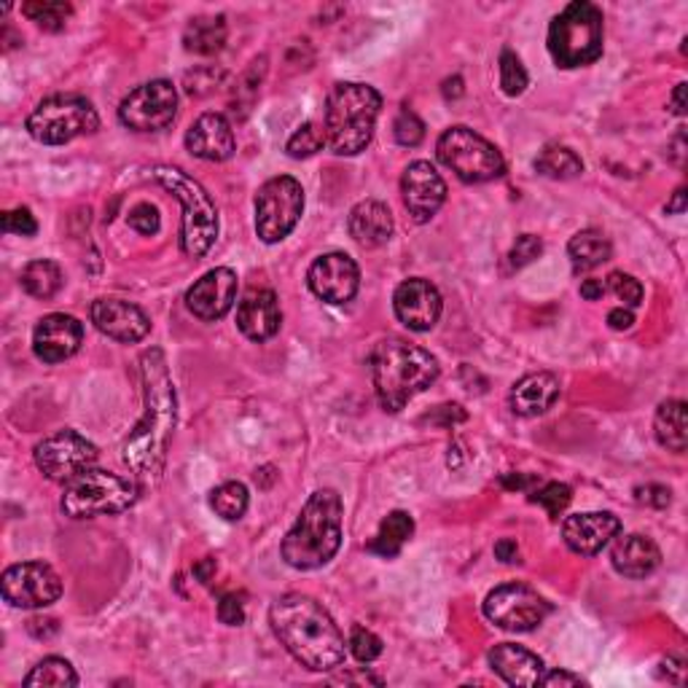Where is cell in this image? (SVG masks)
<instances>
[{"label": "cell", "instance_id": "bcb514c9", "mask_svg": "<svg viewBox=\"0 0 688 688\" xmlns=\"http://www.w3.org/2000/svg\"><path fill=\"white\" fill-rule=\"evenodd\" d=\"M127 221H130V226L135 229L137 234H146V237L157 234L159 232V223H162V221H159V210L153 208V205H148V202L135 205V208L130 210Z\"/></svg>", "mask_w": 688, "mask_h": 688}, {"label": "cell", "instance_id": "ba28073f", "mask_svg": "<svg viewBox=\"0 0 688 688\" xmlns=\"http://www.w3.org/2000/svg\"><path fill=\"white\" fill-rule=\"evenodd\" d=\"M137 481L124 479L113 471L91 468L65 484L62 512L71 519H91V516L124 514L135 506Z\"/></svg>", "mask_w": 688, "mask_h": 688}, {"label": "cell", "instance_id": "e0dca14e", "mask_svg": "<svg viewBox=\"0 0 688 688\" xmlns=\"http://www.w3.org/2000/svg\"><path fill=\"white\" fill-rule=\"evenodd\" d=\"M401 197L417 223H428L446 199V183L430 162H411L401 177Z\"/></svg>", "mask_w": 688, "mask_h": 688}, {"label": "cell", "instance_id": "7c38bea8", "mask_svg": "<svg viewBox=\"0 0 688 688\" xmlns=\"http://www.w3.org/2000/svg\"><path fill=\"white\" fill-rule=\"evenodd\" d=\"M33 460H36L38 471H41L49 481L57 484H71L73 479L91 471L100 460V452L91 444L89 439H84L76 430L65 428L57 430V433L46 435L44 441H38L36 450H33Z\"/></svg>", "mask_w": 688, "mask_h": 688}, {"label": "cell", "instance_id": "f907efd6", "mask_svg": "<svg viewBox=\"0 0 688 688\" xmlns=\"http://www.w3.org/2000/svg\"><path fill=\"white\" fill-rule=\"evenodd\" d=\"M587 680L581 678V675H573V673H565V669H557V673H549L541 678V686H583Z\"/></svg>", "mask_w": 688, "mask_h": 688}, {"label": "cell", "instance_id": "680465c9", "mask_svg": "<svg viewBox=\"0 0 688 688\" xmlns=\"http://www.w3.org/2000/svg\"><path fill=\"white\" fill-rule=\"evenodd\" d=\"M673 113H678V116H684L686 113V84H678L673 91Z\"/></svg>", "mask_w": 688, "mask_h": 688}, {"label": "cell", "instance_id": "8992f818", "mask_svg": "<svg viewBox=\"0 0 688 688\" xmlns=\"http://www.w3.org/2000/svg\"><path fill=\"white\" fill-rule=\"evenodd\" d=\"M153 177L159 186L168 188L172 197L181 202L183 223H181V250L188 258H202L213 248L218 237V210L210 194L199 181H194L188 172L170 164L153 168Z\"/></svg>", "mask_w": 688, "mask_h": 688}, {"label": "cell", "instance_id": "9c48e42d", "mask_svg": "<svg viewBox=\"0 0 688 688\" xmlns=\"http://www.w3.org/2000/svg\"><path fill=\"white\" fill-rule=\"evenodd\" d=\"M100 130V116L86 97L54 95L46 97L27 116V132L44 146H65L82 135Z\"/></svg>", "mask_w": 688, "mask_h": 688}, {"label": "cell", "instance_id": "d6a6232c", "mask_svg": "<svg viewBox=\"0 0 688 688\" xmlns=\"http://www.w3.org/2000/svg\"><path fill=\"white\" fill-rule=\"evenodd\" d=\"M22 288L33 296V299H51L57 291L62 288V269L60 263L49 261V258H36L22 269Z\"/></svg>", "mask_w": 688, "mask_h": 688}, {"label": "cell", "instance_id": "60d3db41", "mask_svg": "<svg viewBox=\"0 0 688 688\" xmlns=\"http://www.w3.org/2000/svg\"><path fill=\"white\" fill-rule=\"evenodd\" d=\"M393 135L401 146L417 148L422 143V137H426V124L420 122V116H417L415 111L401 108L398 119H395V124H393Z\"/></svg>", "mask_w": 688, "mask_h": 688}, {"label": "cell", "instance_id": "f546056e", "mask_svg": "<svg viewBox=\"0 0 688 688\" xmlns=\"http://www.w3.org/2000/svg\"><path fill=\"white\" fill-rule=\"evenodd\" d=\"M226 44V20L223 16H199V20H192L186 25V33H183V46L192 54H218Z\"/></svg>", "mask_w": 688, "mask_h": 688}, {"label": "cell", "instance_id": "db71d44e", "mask_svg": "<svg viewBox=\"0 0 688 688\" xmlns=\"http://www.w3.org/2000/svg\"><path fill=\"white\" fill-rule=\"evenodd\" d=\"M605 283H602V280H583L581 283V296L587 302H598V299H602V296H605Z\"/></svg>", "mask_w": 688, "mask_h": 688}, {"label": "cell", "instance_id": "3957f363", "mask_svg": "<svg viewBox=\"0 0 688 688\" xmlns=\"http://www.w3.org/2000/svg\"><path fill=\"white\" fill-rule=\"evenodd\" d=\"M369 366L377 398L385 411H401L415 395L426 393L441 374L435 355L401 336H388L377 344L371 349Z\"/></svg>", "mask_w": 688, "mask_h": 688}, {"label": "cell", "instance_id": "e575fe53", "mask_svg": "<svg viewBox=\"0 0 688 688\" xmlns=\"http://www.w3.org/2000/svg\"><path fill=\"white\" fill-rule=\"evenodd\" d=\"M248 503L250 495L248 487H245L243 481H226V484L216 487V490L210 492V508L226 521L243 519L245 512H248Z\"/></svg>", "mask_w": 688, "mask_h": 688}, {"label": "cell", "instance_id": "f1b7e54d", "mask_svg": "<svg viewBox=\"0 0 688 688\" xmlns=\"http://www.w3.org/2000/svg\"><path fill=\"white\" fill-rule=\"evenodd\" d=\"M653 430L664 450L684 455L688 446V422H686V401L669 398L659 404L656 417H653Z\"/></svg>", "mask_w": 688, "mask_h": 688}, {"label": "cell", "instance_id": "44dd1931", "mask_svg": "<svg viewBox=\"0 0 688 688\" xmlns=\"http://www.w3.org/2000/svg\"><path fill=\"white\" fill-rule=\"evenodd\" d=\"M91 323L108 340H116L122 344H135L146 340L151 331V320L137 304L124 299H97L89 309Z\"/></svg>", "mask_w": 688, "mask_h": 688}, {"label": "cell", "instance_id": "cb8c5ba5", "mask_svg": "<svg viewBox=\"0 0 688 688\" xmlns=\"http://www.w3.org/2000/svg\"><path fill=\"white\" fill-rule=\"evenodd\" d=\"M283 323V312H280V302L274 291L269 288H254L245 294V299L237 307V329L248 336L250 342H267L272 340Z\"/></svg>", "mask_w": 688, "mask_h": 688}, {"label": "cell", "instance_id": "74e56055", "mask_svg": "<svg viewBox=\"0 0 688 688\" xmlns=\"http://www.w3.org/2000/svg\"><path fill=\"white\" fill-rule=\"evenodd\" d=\"M323 146H325L323 127L315 122H307V124H302L294 135H291V140L285 143V151H288L291 159H309V157H315V153H318Z\"/></svg>", "mask_w": 688, "mask_h": 688}, {"label": "cell", "instance_id": "c3c4849f", "mask_svg": "<svg viewBox=\"0 0 688 688\" xmlns=\"http://www.w3.org/2000/svg\"><path fill=\"white\" fill-rule=\"evenodd\" d=\"M635 497H638V503H646V506L667 508L669 501H673V492L662 484H646L635 490Z\"/></svg>", "mask_w": 688, "mask_h": 688}, {"label": "cell", "instance_id": "f35d334b", "mask_svg": "<svg viewBox=\"0 0 688 688\" xmlns=\"http://www.w3.org/2000/svg\"><path fill=\"white\" fill-rule=\"evenodd\" d=\"M532 503H538L541 508H546V514L552 519H560L565 514V508L570 506L573 501V490L567 484H560V481H546V484L538 487L530 495Z\"/></svg>", "mask_w": 688, "mask_h": 688}, {"label": "cell", "instance_id": "d4e9b609", "mask_svg": "<svg viewBox=\"0 0 688 688\" xmlns=\"http://www.w3.org/2000/svg\"><path fill=\"white\" fill-rule=\"evenodd\" d=\"M490 667L508 686H538L543 678V659L514 643H501L487 653Z\"/></svg>", "mask_w": 688, "mask_h": 688}, {"label": "cell", "instance_id": "7dc6e473", "mask_svg": "<svg viewBox=\"0 0 688 688\" xmlns=\"http://www.w3.org/2000/svg\"><path fill=\"white\" fill-rule=\"evenodd\" d=\"M218 618H221V624H226V627H239V624H245L243 600H239L237 594L221 598V602H218Z\"/></svg>", "mask_w": 688, "mask_h": 688}, {"label": "cell", "instance_id": "d590c367", "mask_svg": "<svg viewBox=\"0 0 688 688\" xmlns=\"http://www.w3.org/2000/svg\"><path fill=\"white\" fill-rule=\"evenodd\" d=\"M22 14L36 22L46 33H60L71 20L73 5L62 3V0H33V3L22 5Z\"/></svg>", "mask_w": 688, "mask_h": 688}, {"label": "cell", "instance_id": "603a6c76", "mask_svg": "<svg viewBox=\"0 0 688 688\" xmlns=\"http://www.w3.org/2000/svg\"><path fill=\"white\" fill-rule=\"evenodd\" d=\"M186 148L205 162H226L237 148L234 130L223 113H202L186 132Z\"/></svg>", "mask_w": 688, "mask_h": 688}, {"label": "cell", "instance_id": "83f0119b", "mask_svg": "<svg viewBox=\"0 0 688 688\" xmlns=\"http://www.w3.org/2000/svg\"><path fill=\"white\" fill-rule=\"evenodd\" d=\"M560 398V380L549 371H532L512 388V409L519 417L546 415Z\"/></svg>", "mask_w": 688, "mask_h": 688}, {"label": "cell", "instance_id": "30bf717a", "mask_svg": "<svg viewBox=\"0 0 688 688\" xmlns=\"http://www.w3.org/2000/svg\"><path fill=\"white\" fill-rule=\"evenodd\" d=\"M435 157L446 170L455 172L463 183H490L506 172L503 153L479 132L463 127H450L435 143Z\"/></svg>", "mask_w": 688, "mask_h": 688}, {"label": "cell", "instance_id": "d6986e66", "mask_svg": "<svg viewBox=\"0 0 688 688\" xmlns=\"http://www.w3.org/2000/svg\"><path fill=\"white\" fill-rule=\"evenodd\" d=\"M395 318L409 331H430L441 318V294L430 280L409 278L395 288L393 296Z\"/></svg>", "mask_w": 688, "mask_h": 688}, {"label": "cell", "instance_id": "6f0895ef", "mask_svg": "<svg viewBox=\"0 0 688 688\" xmlns=\"http://www.w3.org/2000/svg\"><path fill=\"white\" fill-rule=\"evenodd\" d=\"M213 573H216V560L213 557H205L202 562H197V565H194V576H197L202 583H208L210 578H213Z\"/></svg>", "mask_w": 688, "mask_h": 688}, {"label": "cell", "instance_id": "4fadbf2b", "mask_svg": "<svg viewBox=\"0 0 688 688\" xmlns=\"http://www.w3.org/2000/svg\"><path fill=\"white\" fill-rule=\"evenodd\" d=\"M552 605L527 583H503L484 600V616L506 632H530L541 627Z\"/></svg>", "mask_w": 688, "mask_h": 688}, {"label": "cell", "instance_id": "ab89813d", "mask_svg": "<svg viewBox=\"0 0 688 688\" xmlns=\"http://www.w3.org/2000/svg\"><path fill=\"white\" fill-rule=\"evenodd\" d=\"M527 82H530V78H527V71H525V65H521L519 57H516L512 49L503 51L501 54V86H503V91H506L508 97H519L521 91L527 89Z\"/></svg>", "mask_w": 688, "mask_h": 688}, {"label": "cell", "instance_id": "b9f144b4", "mask_svg": "<svg viewBox=\"0 0 688 688\" xmlns=\"http://www.w3.org/2000/svg\"><path fill=\"white\" fill-rule=\"evenodd\" d=\"M349 651H353V656L358 659V662L369 664V662H374V659L382 656V640L377 638L371 629L355 624L353 632H349Z\"/></svg>", "mask_w": 688, "mask_h": 688}, {"label": "cell", "instance_id": "816d5d0a", "mask_svg": "<svg viewBox=\"0 0 688 688\" xmlns=\"http://www.w3.org/2000/svg\"><path fill=\"white\" fill-rule=\"evenodd\" d=\"M495 557L501 562H519V549H516V541L512 538H503V541L495 543Z\"/></svg>", "mask_w": 688, "mask_h": 688}, {"label": "cell", "instance_id": "277c9868", "mask_svg": "<svg viewBox=\"0 0 688 688\" xmlns=\"http://www.w3.org/2000/svg\"><path fill=\"white\" fill-rule=\"evenodd\" d=\"M342 516L344 506L340 492H312L280 546L285 565H291L294 570H318V567L329 565L342 546Z\"/></svg>", "mask_w": 688, "mask_h": 688}, {"label": "cell", "instance_id": "2e32d148", "mask_svg": "<svg viewBox=\"0 0 688 688\" xmlns=\"http://www.w3.org/2000/svg\"><path fill=\"white\" fill-rule=\"evenodd\" d=\"M309 291L329 304H347L355 299L360 285L358 263L347 254H325L315 258L307 272Z\"/></svg>", "mask_w": 688, "mask_h": 688}, {"label": "cell", "instance_id": "8fae6325", "mask_svg": "<svg viewBox=\"0 0 688 688\" xmlns=\"http://www.w3.org/2000/svg\"><path fill=\"white\" fill-rule=\"evenodd\" d=\"M304 213V188L296 177H269L256 194V234L261 243H283Z\"/></svg>", "mask_w": 688, "mask_h": 688}, {"label": "cell", "instance_id": "681fc988", "mask_svg": "<svg viewBox=\"0 0 688 688\" xmlns=\"http://www.w3.org/2000/svg\"><path fill=\"white\" fill-rule=\"evenodd\" d=\"M607 325H611L613 331H629L635 325V315L629 307H616L607 312Z\"/></svg>", "mask_w": 688, "mask_h": 688}, {"label": "cell", "instance_id": "ffe728a7", "mask_svg": "<svg viewBox=\"0 0 688 688\" xmlns=\"http://www.w3.org/2000/svg\"><path fill=\"white\" fill-rule=\"evenodd\" d=\"M84 342V325L73 315L51 312L38 320L33 331V353L44 364H62L73 358Z\"/></svg>", "mask_w": 688, "mask_h": 688}, {"label": "cell", "instance_id": "52a82bcc", "mask_svg": "<svg viewBox=\"0 0 688 688\" xmlns=\"http://www.w3.org/2000/svg\"><path fill=\"white\" fill-rule=\"evenodd\" d=\"M602 11L589 0L565 5L549 27V54L560 67L592 65L602 57Z\"/></svg>", "mask_w": 688, "mask_h": 688}, {"label": "cell", "instance_id": "9f6ffc18", "mask_svg": "<svg viewBox=\"0 0 688 688\" xmlns=\"http://www.w3.org/2000/svg\"><path fill=\"white\" fill-rule=\"evenodd\" d=\"M340 680H342V684H360V686L371 684V686H382V678H377V675L366 673V669H364V673H358V675H355V673H344Z\"/></svg>", "mask_w": 688, "mask_h": 688}, {"label": "cell", "instance_id": "6da1fadb", "mask_svg": "<svg viewBox=\"0 0 688 688\" xmlns=\"http://www.w3.org/2000/svg\"><path fill=\"white\" fill-rule=\"evenodd\" d=\"M143 417L122 446V457L143 487L162 481L172 433L177 426V395L162 349L151 347L140 358Z\"/></svg>", "mask_w": 688, "mask_h": 688}, {"label": "cell", "instance_id": "8d00e7d4", "mask_svg": "<svg viewBox=\"0 0 688 688\" xmlns=\"http://www.w3.org/2000/svg\"><path fill=\"white\" fill-rule=\"evenodd\" d=\"M25 686H78V675L67 659L46 656L33 667V673L25 678Z\"/></svg>", "mask_w": 688, "mask_h": 688}, {"label": "cell", "instance_id": "9a60e30c", "mask_svg": "<svg viewBox=\"0 0 688 688\" xmlns=\"http://www.w3.org/2000/svg\"><path fill=\"white\" fill-rule=\"evenodd\" d=\"M0 592L9 605L33 611V607L54 605L62 594V581L54 567L46 562H20V565L5 567Z\"/></svg>", "mask_w": 688, "mask_h": 688}, {"label": "cell", "instance_id": "1f68e13d", "mask_svg": "<svg viewBox=\"0 0 688 688\" xmlns=\"http://www.w3.org/2000/svg\"><path fill=\"white\" fill-rule=\"evenodd\" d=\"M411 536H415V519H411V514L393 512L382 519L380 532H377L374 541H371L366 549L380 554V557L390 560L401 552V546H404Z\"/></svg>", "mask_w": 688, "mask_h": 688}, {"label": "cell", "instance_id": "7402d4cb", "mask_svg": "<svg viewBox=\"0 0 688 688\" xmlns=\"http://www.w3.org/2000/svg\"><path fill=\"white\" fill-rule=\"evenodd\" d=\"M618 532H622V519L611 512L573 514L562 525V538H565L567 549L581 557L600 554Z\"/></svg>", "mask_w": 688, "mask_h": 688}, {"label": "cell", "instance_id": "11a10c76", "mask_svg": "<svg viewBox=\"0 0 688 688\" xmlns=\"http://www.w3.org/2000/svg\"><path fill=\"white\" fill-rule=\"evenodd\" d=\"M530 484H538L536 476H525V474L503 476V487H508V490H527Z\"/></svg>", "mask_w": 688, "mask_h": 688}, {"label": "cell", "instance_id": "7bdbcfd3", "mask_svg": "<svg viewBox=\"0 0 688 688\" xmlns=\"http://www.w3.org/2000/svg\"><path fill=\"white\" fill-rule=\"evenodd\" d=\"M605 288H611L627 307H638V304L643 302V285H640L632 274L613 272L611 278H607Z\"/></svg>", "mask_w": 688, "mask_h": 688}, {"label": "cell", "instance_id": "4316f807", "mask_svg": "<svg viewBox=\"0 0 688 688\" xmlns=\"http://www.w3.org/2000/svg\"><path fill=\"white\" fill-rule=\"evenodd\" d=\"M611 565L624 578H646L662 565V552L651 538L632 532V536H622L613 543Z\"/></svg>", "mask_w": 688, "mask_h": 688}, {"label": "cell", "instance_id": "7a4b0ae2", "mask_svg": "<svg viewBox=\"0 0 688 688\" xmlns=\"http://www.w3.org/2000/svg\"><path fill=\"white\" fill-rule=\"evenodd\" d=\"M269 624L302 667L312 673H331L342 667L344 638L331 613L315 598L299 592L283 594L269 607Z\"/></svg>", "mask_w": 688, "mask_h": 688}, {"label": "cell", "instance_id": "f5cc1de1", "mask_svg": "<svg viewBox=\"0 0 688 688\" xmlns=\"http://www.w3.org/2000/svg\"><path fill=\"white\" fill-rule=\"evenodd\" d=\"M27 629H30L36 638H49V635H54L60 627H57L54 618H33V622L27 624Z\"/></svg>", "mask_w": 688, "mask_h": 688}, {"label": "cell", "instance_id": "ee69618b", "mask_svg": "<svg viewBox=\"0 0 688 688\" xmlns=\"http://www.w3.org/2000/svg\"><path fill=\"white\" fill-rule=\"evenodd\" d=\"M0 229L5 234H22V237H33L38 232L36 218L27 208H16V210H5L3 218H0Z\"/></svg>", "mask_w": 688, "mask_h": 688}, {"label": "cell", "instance_id": "836d02e7", "mask_svg": "<svg viewBox=\"0 0 688 688\" xmlns=\"http://www.w3.org/2000/svg\"><path fill=\"white\" fill-rule=\"evenodd\" d=\"M536 170L543 177H552V181H570L583 172V162L576 151L565 146H549L543 148L541 157L536 159Z\"/></svg>", "mask_w": 688, "mask_h": 688}, {"label": "cell", "instance_id": "5bb4252c", "mask_svg": "<svg viewBox=\"0 0 688 688\" xmlns=\"http://www.w3.org/2000/svg\"><path fill=\"white\" fill-rule=\"evenodd\" d=\"M177 91L164 78L148 82L132 89L119 106V119L124 127L135 132H159L175 122Z\"/></svg>", "mask_w": 688, "mask_h": 688}, {"label": "cell", "instance_id": "ac0fdd59", "mask_svg": "<svg viewBox=\"0 0 688 688\" xmlns=\"http://www.w3.org/2000/svg\"><path fill=\"white\" fill-rule=\"evenodd\" d=\"M237 302V274L226 267L210 269L186 294V307L194 318L213 323L221 320Z\"/></svg>", "mask_w": 688, "mask_h": 688}, {"label": "cell", "instance_id": "5b68a950", "mask_svg": "<svg viewBox=\"0 0 688 688\" xmlns=\"http://www.w3.org/2000/svg\"><path fill=\"white\" fill-rule=\"evenodd\" d=\"M380 108L382 97L374 86L355 82L336 84L325 100V146L336 157H355L364 151L374 137Z\"/></svg>", "mask_w": 688, "mask_h": 688}, {"label": "cell", "instance_id": "f6af8a7d", "mask_svg": "<svg viewBox=\"0 0 688 688\" xmlns=\"http://www.w3.org/2000/svg\"><path fill=\"white\" fill-rule=\"evenodd\" d=\"M541 254H543L541 237H536V234H521V237H516L512 256L508 258H512L514 269H521V267H527V263L536 261Z\"/></svg>", "mask_w": 688, "mask_h": 688}, {"label": "cell", "instance_id": "91938a15", "mask_svg": "<svg viewBox=\"0 0 688 688\" xmlns=\"http://www.w3.org/2000/svg\"><path fill=\"white\" fill-rule=\"evenodd\" d=\"M667 213L669 216L686 213V188H678V192H675L673 202H667Z\"/></svg>", "mask_w": 688, "mask_h": 688}, {"label": "cell", "instance_id": "484cf974", "mask_svg": "<svg viewBox=\"0 0 688 688\" xmlns=\"http://www.w3.org/2000/svg\"><path fill=\"white\" fill-rule=\"evenodd\" d=\"M347 229L364 248H380L393 237V213L380 199H364L349 210Z\"/></svg>", "mask_w": 688, "mask_h": 688}, {"label": "cell", "instance_id": "4dcf8cb0", "mask_svg": "<svg viewBox=\"0 0 688 688\" xmlns=\"http://www.w3.org/2000/svg\"><path fill=\"white\" fill-rule=\"evenodd\" d=\"M611 243H607L605 234L598 232V229H583V232H578L567 243V256H570L576 272H589V269L600 267V263H605L611 258Z\"/></svg>", "mask_w": 688, "mask_h": 688}]
</instances>
